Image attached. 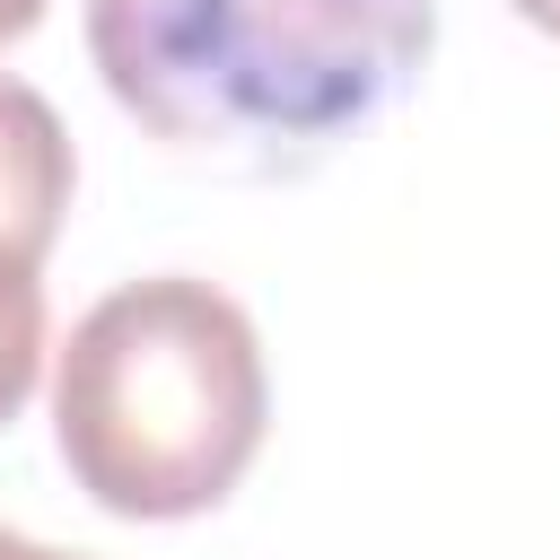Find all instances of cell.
<instances>
[{"label":"cell","instance_id":"cell-1","mask_svg":"<svg viewBox=\"0 0 560 560\" xmlns=\"http://www.w3.org/2000/svg\"><path fill=\"white\" fill-rule=\"evenodd\" d=\"M438 44V0H88L105 96L175 158L298 175L368 131Z\"/></svg>","mask_w":560,"mask_h":560},{"label":"cell","instance_id":"cell-2","mask_svg":"<svg viewBox=\"0 0 560 560\" xmlns=\"http://www.w3.org/2000/svg\"><path fill=\"white\" fill-rule=\"evenodd\" d=\"M262 429L271 368L254 315L192 271H158L96 298L61 341L52 446L105 516H210L262 455Z\"/></svg>","mask_w":560,"mask_h":560},{"label":"cell","instance_id":"cell-3","mask_svg":"<svg viewBox=\"0 0 560 560\" xmlns=\"http://www.w3.org/2000/svg\"><path fill=\"white\" fill-rule=\"evenodd\" d=\"M70 131L61 114L0 70V262L9 271H44L61 210H70Z\"/></svg>","mask_w":560,"mask_h":560},{"label":"cell","instance_id":"cell-4","mask_svg":"<svg viewBox=\"0 0 560 560\" xmlns=\"http://www.w3.org/2000/svg\"><path fill=\"white\" fill-rule=\"evenodd\" d=\"M35 368H44V271L0 262V429L26 411Z\"/></svg>","mask_w":560,"mask_h":560},{"label":"cell","instance_id":"cell-5","mask_svg":"<svg viewBox=\"0 0 560 560\" xmlns=\"http://www.w3.org/2000/svg\"><path fill=\"white\" fill-rule=\"evenodd\" d=\"M35 18H44V0H0V52H9V44H26V35H35Z\"/></svg>","mask_w":560,"mask_h":560},{"label":"cell","instance_id":"cell-6","mask_svg":"<svg viewBox=\"0 0 560 560\" xmlns=\"http://www.w3.org/2000/svg\"><path fill=\"white\" fill-rule=\"evenodd\" d=\"M0 560H88V551H52V542H35V534H9V525H0Z\"/></svg>","mask_w":560,"mask_h":560},{"label":"cell","instance_id":"cell-7","mask_svg":"<svg viewBox=\"0 0 560 560\" xmlns=\"http://www.w3.org/2000/svg\"><path fill=\"white\" fill-rule=\"evenodd\" d=\"M525 26H542V35H560V0H508Z\"/></svg>","mask_w":560,"mask_h":560}]
</instances>
